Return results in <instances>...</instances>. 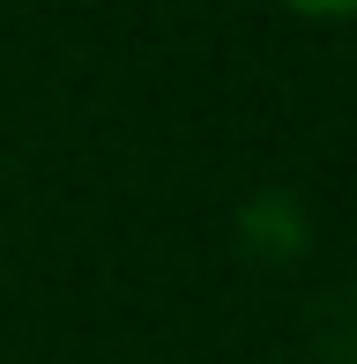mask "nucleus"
Instances as JSON below:
<instances>
[{"mask_svg":"<svg viewBox=\"0 0 357 364\" xmlns=\"http://www.w3.org/2000/svg\"><path fill=\"white\" fill-rule=\"evenodd\" d=\"M290 8H305V15H357V0H290Z\"/></svg>","mask_w":357,"mask_h":364,"instance_id":"obj_1","label":"nucleus"}]
</instances>
